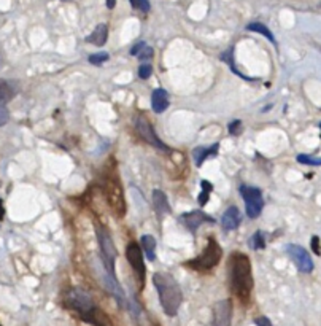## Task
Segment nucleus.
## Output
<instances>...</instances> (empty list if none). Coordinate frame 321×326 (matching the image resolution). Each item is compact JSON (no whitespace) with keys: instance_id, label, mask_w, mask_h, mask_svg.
Returning <instances> with one entry per match:
<instances>
[{"instance_id":"f257e3e1","label":"nucleus","mask_w":321,"mask_h":326,"mask_svg":"<svg viewBox=\"0 0 321 326\" xmlns=\"http://www.w3.org/2000/svg\"><path fill=\"white\" fill-rule=\"evenodd\" d=\"M229 277H231V288L240 299L248 301L253 290V274L250 259L245 255L235 253L229 263Z\"/></svg>"},{"instance_id":"f03ea898","label":"nucleus","mask_w":321,"mask_h":326,"mask_svg":"<svg viewBox=\"0 0 321 326\" xmlns=\"http://www.w3.org/2000/svg\"><path fill=\"white\" fill-rule=\"evenodd\" d=\"M153 282L156 290H158L159 301L164 312L169 317H175L178 314V309L183 301V295L180 290V285L176 280L167 272H156L153 277Z\"/></svg>"},{"instance_id":"7ed1b4c3","label":"nucleus","mask_w":321,"mask_h":326,"mask_svg":"<svg viewBox=\"0 0 321 326\" xmlns=\"http://www.w3.org/2000/svg\"><path fill=\"white\" fill-rule=\"evenodd\" d=\"M103 190H105L107 202L111 210H113V213L116 217H123V215L126 213V199H124L123 188L116 175H108L105 178Z\"/></svg>"},{"instance_id":"20e7f679","label":"nucleus","mask_w":321,"mask_h":326,"mask_svg":"<svg viewBox=\"0 0 321 326\" xmlns=\"http://www.w3.org/2000/svg\"><path fill=\"white\" fill-rule=\"evenodd\" d=\"M96 236L99 240V247H100V255L102 261L105 264V269L108 274L115 276V258H116V249L113 244V239H111L110 232L105 229L103 226L97 225L96 226Z\"/></svg>"},{"instance_id":"39448f33","label":"nucleus","mask_w":321,"mask_h":326,"mask_svg":"<svg viewBox=\"0 0 321 326\" xmlns=\"http://www.w3.org/2000/svg\"><path fill=\"white\" fill-rule=\"evenodd\" d=\"M221 247L218 245L215 239H210L207 244V249L204 250L200 256H198L193 261H188L186 266L193 267L196 271H207V269H212L213 266H216L220 263L221 259Z\"/></svg>"},{"instance_id":"423d86ee","label":"nucleus","mask_w":321,"mask_h":326,"mask_svg":"<svg viewBox=\"0 0 321 326\" xmlns=\"http://www.w3.org/2000/svg\"><path fill=\"white\" fill-rule=\"evenodd\" d=\"M240 194L245 201L247 215L250 218H258L264 208V199H263V193H261V190L259 188H254V186L242 185Z\"/></svg>"},{"instance_id":"0eeeda50","label":"nucleus","mask_w":321,"mask_h":326,"mask_svg":"<svg viewBox=\"0 0 321 326\" xmlns=\"http://www.w3.org/2000/svg\"><path fill=\"white\" fill-rule=\"evenodd\" d=\"M134 125H135L137 132H139L142 139L145 140V142H148L149 145H153V147L159 148V150H167V147L164 145V142L159 139L158 134H156V130H154V127L151 125V121H149L145 115H142V113L137 115Z\"/></svg>"},{"instance_id":"6e6552de","label":"nucleus","mask_w":321,"mask_h":326,"mask_svg":"<svg viewBox=\"0 0 321 326\" xmlns=\"http://www.w3.org/2000/svg\"><path fill=\"white\" fill-rule=\"evenodd\" d=\"M65 301H67V305H69L70 309L76 310L81 317L96 305L89 293H86V291L81 290V288L70 290V291L67 293V299H65Z\"/></svg>"},{"instance_id":"1a4fd4ad","label":"nucleus","mask_w":321,"mask_h":326,"mask_svg":"<svg viewBox=\"0 0 321 326\" xmlns=\"http://www.w3.org/2000/svg\"><path fill=\"white\" fill-rule=\"evenodd\" d=\"M286 251L290 258L293 259V263L296 264V267L304 274H310L313 271V261L309 255V251H307L304 247L300 245H288L286 247Z\"/></svg>"},{"instance_id":"9d476101","label":"nucleus","mask_w":321,"mask_h":326,"mask_svg":"<svg viewBox=\"0 0 321 326\" xmlns=\"http://www.w3.org/2000/svg\"><path fill=\"white\" fill-rule=\"evenodd\" d=\"M126 256H127L130 267H132L135 272L137 278H139L140 286H143V283H145V264H143V255H142L139 244L130 242L126 249Z\"/></svg>"},{"instance_id":"9b49d317","label":"nucleus","mask_w":321,"mask_h":326,"mask_svg":"<svg viewBox=\"0 0 321 326\" xmlns=\"http://www.w3.org/2000/svg\"><path fill=\"white\" fill-rule=\"evenodd\" d=\"M232 318V302L229 299L216 302L213 307V326H229Z\"/></svg>"},{"instance_id":"f8f14e48","label":"nucleus","mask_w":321,"mask_h":326,"mask_svg":"<svg viewBox=\"0 0 321 326\" xmlns=\"http://www.w3.org/2000/svg\"><path fill=\"white\" fill-rule=\"evenodd\" d=\"M127 310H129V314H130V317H132V320L137 326H151L149 325V318L147 315V312L143 310L142 304L137 301L135 298L127 301Z\"/></svg>"},{"instance_id":"ddd939ff","label":"nucleus","mask_w":321,"mask_h":326,"mask_svg":"<svg viewBox=\"0 0 321 326\" xmlns=\"http://www.w3.org/2000/svg\"><path fill=\"white\" fill-rule=\"evenodd\" d=\"M181 221L185 223V226L188 227L191 232H196L198 231V227L204 223V221H208V223H213V218H210L208 215H205L204 212H191V213H185L181 217Z\"/></svg>"},{"instance_id":"4468645a","label":"nucleus","mask_w":321,"mask_h":326,"mask_svg":"<svg viewBox=\"0 0 321 326\" xmlns=\"http://www.w3.org/2000/svg\"><path fill=\"white\" fill-rule=\"evenodd\" d=\"M105 286L107 290L110 291V295H113L115 299L118 301V304L121 305L123 309H127V299H126V295H124V291L121 288V285L118 283V280L115 278V276H111V274H108V276H105Z\"/></svg>"},{"instance_id":"2eb2a0df","label":"nucleus","mask_w":321,"mask_h":326,"mask_svg":"<svg viewBox=\"0 0 321 326\" xmlns=\"http://www.w3.org/2000/svg\"><path fill=\"white\" fill-rule=\"evenodd\" d=\"M81 318L86 323H91L93 326H113L110 317L103 310H100L99 307H96V305L89 312H86V314H84Z\"/></svg>"},{"instance_id":"dca6fc26","label":"nucleus","mask_w":321,"mask_h":326,"mask_svg":"<svg viewBox=\"0 0 321 326\" xmlns=\"http://www.w3.org/2000/svg\"><path fill=\"white\" fill-rule=\"evenodd\" d=\"M221 225H222V229L224 231H234L237 229L239 225H240V213H239V208L237 207H229L227 210L224 212L221 218Z\"/></svg>"},{"instance_id":"f3484780","label":"nucleus","mask_w":321,"mask_h":326,"mask_svg":"<svg viewBox=\"0 0 321 326\" xmlns=\"http://www.w3.org/2000/svg\"><path fill=\"white\" fill-rule=\"evenodd\" d=\"M151 107H153V112H156V113H162L164 110L169 107V94H167V91H164L161 88L153 91V94H151Z\"/></svg>"},{"instance_id":"a211bd4d","label":"nucleus","mask_w":321,"mask_h":326,"mask_svg":"<svg viewBox=\"0 0 321 326\" xmlns=\"http://www.w3.org/2000/svg\"><path fill=\"white\" fill-rule=\"evenodd\" d=\"M107 38H108V27H107V24H99V25H97V27L94 29L93 34H91V35L86 38V42L96 45V47H102V45H105Z\"/></svg>"},{"instance_id":"6ab92c4d","label":"nucleus","mask_w":321,"mask_h":326,"mask_svg":"<svg viewBox=\"0 0 321 326\" xmlns=\"http://www.w3.org/2000/svg\"><path fill=\"white\" fill-rule=\"evenodd\" d=\"M153 205L156 208V212L161 213V215L170 212V205H169L167 196L164 194L161 190H154L153 191Z\"/></svg>"},{"instance_id":"aec40b11","label":"nucleus","mask_w":321,"mask_h":326,"mask_svg":"<svg viewBox=\"0 0 321 326\" xmlns=\"http://www.w3.org/2000/svg\"><path fill=\"white\" fill-rule=\"evenodd\" d=\"M218 148H220L218 143H215V145H212L210 148H205V147L196 148V150H194V159H196V164L200 166L202 162H204L207 158H210V156H215L216 153H218Z\"/></svg>"},{"instance_id":"412c9836","label":"nucleus","mask_w":321,"mask_h":326,"mask_svg":"<svg viewBox=\"0 0 321 326\" xmlns=\"http://www.w3.org/2000/svg\"><path fill=\"white\" fill-rule=\"evenodd\" d=\"M15 93L16 89L13 86V83L6 80H0V105H5L6 102H10Z\"/></svg>"},{"instance_id":"4be33fe9","label":"nucleus","mask_w":321,"mask_h":326,"mask_svg":"<svg viewBox=\"0 0 321 326\" xmlns=\"http://www.w3.org/2000/svg\"><path fill=\"white\" fill-rule=\"evenodd\" d=\"M130 54L137 56L140 61H148V59H151L153 57V48L142 42L139 45H135V47L132 48V51H130Z\"/></svg>"},{"instance_id":"5701e85b","label":"nucleus","mask_w":321,"mask_h":326,"mask_svg":"<svg viewBox=\"0 0 321 326\" xmlns=\"http://www.w3.org/2000/svg\"><path fill=\"white\" fill-rule=\"evenodd\" d=\"M142 247L143 250H145L148 259H154L156 258V239L153 236H143L142 237Z\"/></svg>"},{"instance_id":"b1692460","label":"nucleus","mask_w":321,"mask_h":326,"mask_svg":"<svg viewBox=\"0 0 321 326\" xmlns=\"http://www.w3.org/2000/svg\"><path fill=\"white\" fill-rule=\"evenodd\" d=\"M248 30H253V32H259L261 35H264L267 40H271L272 43H275V38H273V34L271 30H269V27H266V25L263 23H251L247 25Z\"/></svg>"},{"instance_id":"393cba45","label":"nucleus","mask_w":321,"mask_h":326,"mask_svg":"<svg viewBox=\"0 0 321 326\" xmlns=\"http://www.w3.org/2000/svg\"><path fill=\"white\" fill-rule=\"evenodd\" d=\"M250 247H251V249H254V250L264 249L266 242H264V239H263V232L258 231L256 234H254V236L251 237V240H250Z\"/></svg>"},{"instance_id":"a878e982","label":"nucleus","mask_w":321,"mask_h":326,"mask_svg":"<svg viewBox=\"0 0 321 326\" xmlns=\"http://www.w3.org/2000/svg\"><path fill=\"white\" fill-rule=\"evenodd\" d=\"M108 53H105V51H100V53H96V54H91L89 56V62L94 64V65H100L103 62L108 61Z\"/></svg>"},{"instance_id":"bb28decb","label":"nucleus","mask_w":321,"mask_h":326,"mask_svg":"<svg viewBox=\"0 0 321 326\" xmlns=\"http://www.w3.org/2000/svg\"><path fill=\"white\" fill-rule=\"evenodd\" d=\"M297 161L300 162V164H309V166H321V159L310 158V156H307V154H299V156H297Z\"/></svg>"},{"instance_id":"cd10ccee","label":"nucleus","mask_w":321,"mask_h":326,"mask_svg":"<svg viewBox=\"0 0 321 326\" xmlns=\"http://www.w3.org/2000/svg\"><path fill=\"white\" fill-rule=\"evenodd\" d=\"M153 74V67L149 64H143L139 67V76L142 78V80H147V78H149Z\"/></svg>"},{"instance_id":"c85d7f7f","label":"nucleus","mask_w":321,"mask_h":326,"mask_svg":"<svg viewBox=\"0 0 321 326\" xmlns=\"http://www.w3.org/2000/svg\"><path fill=\"white\" fill-rule=\"evenodd\" d=\"M134 8H139L142 11H148L149 10V2L148 0H130Z\"/></svg>"},{"instance_id":"c756f323","label":"nucleus","mask_w":321,"mask_h":326,"mask_svg":"<svg viewBox=\"0 0 321 326\" xmlns=\"http://www.w3.org/2000/svg\"><path fill=\"white\" fill-rule=\"evenodd\" d=\"M10 120V113L8 110L5 108V105H0V127L5 126Z\"/></svg>"},{"instance_id":"7c9ffc66","label":"nucleus","mask_w":321,"mask_h":326,"mask_svg":"<svg viewBox=\"0 0 321 326\" xmlns=\"http://www.w3.org/2000/svg\"><path fill=\"white\" fill-rule=\"evenodd\" d=\"M229 132L232 135H239L242 132V121H234L229 125Z\"/></svg>"},{"instance_id":"2f4dec72","label":"nucleus","mask_w":321,"mask_h":326,"mask_svg":"<svg viewBox=\"0 0 321 326\" xmlns=\"http://www.w3.org/2000/svg\"><path fill=\"white\" fill-rule=\"evenodd\" d=\"M312 250L317 253V255H321V247H320V237L313 236L312 237Z\"/></svg>"},{"instance_id":"473e14b6","label":"nucleus","mask_w":321,"mask_h":326,"mask_svg":"<svg viewBox=\"0 0 321 326\" xmlns=\"http://www.w3.org/2000/svg\"><path fill=\"white\" fill-rule=\"evenodd\" d=\"M208 198H210V191L202 190V193L199 194V204H200V205H205L207 202H208Z\"/></svg>"},{"instance_id":"72a5a7b5","label":"nucleus","mask_w":321,"mask_h":326,"mask_svg":"<svg viewBox=\"0 0 321 326\" xmlns=\"http://www.w3.org/2000/svg\"><path fill=\"white\" fill-rule=\"evenodd\" d=\"M254 323H256L258 326H272L271 320H269L267 317H259V318H256V320H254Z\"/></svg>"},{"instance_id":"f704fd0d","label":"nucleus","mask_w":321,"mask_h":326,"mask_svg":"<svg viewBox=\"0 0 321 326\" xmlns=\"http://www.w3.org/2000/svg\"><path fill=\"white\" fill-rule=\"evenodd\" d=\"M115 5H116V0H107V6H108V8H113Z\"/></svg>"},{"instance_id":"c9c22d12","label":"nucleus","mask_w":321,"mask_h":326,"mask_svg":"<svg viewBox=\"0 0 321 326\" xmlns=\"http://www.w3.org/2000/svg\"><path fill=\"white\" fill-rule=\"evenodd\" d=\"M3 212H5V210H3V205H2V201H0V217H2V215H3Z\"/></svg>"},{"instance_id":"e433bc0d","label":"nucleus","mask_w":321,"mask_h":326,"mask_svg":"<svg viewBox=\"0 0 321 326\" xmlns=\"http://www.w3.org/2000/svg\"><path fill=\"white\" fill-rule=\"evenodd\" d=\"M320 127H321V123H320Z\"/></svg>"}]
</instances>
